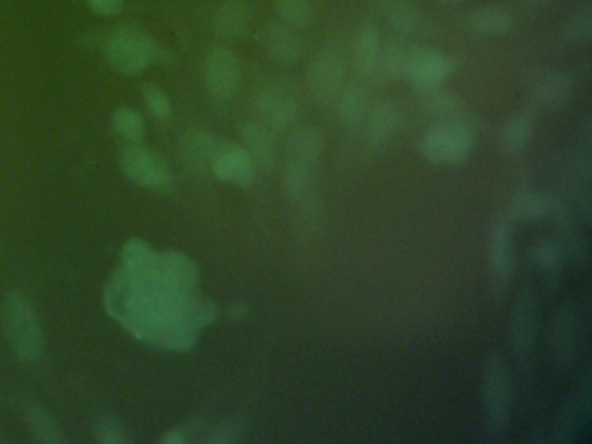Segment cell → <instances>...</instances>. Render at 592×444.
<instances>
[{
	"label": "cell",
	"mask_w": 592,
	"mask_h": 444,
	"mask_svg": "<svg viewBox=\"0 0 592 444\" xmlns=\"http://www.w3.org/2000/svg\"><path fill=\"white\" fill-rule=\"evenodd\" d=\"M324 145V134L317 127L297 128L288 140L284 173L285 192L296 204L308 200Z\"/></svg>",
	"instance_id": "1"
},
{
	"label": "cell",
	"mask_w": 592,
	"mask_h": 444,
	"mask_svg": "<svg viewBox=\"0 0 592 444\" xmlns=\"http://www.w3.org/2000/svg\"><path fill=\"white\" fill-rule=\"evenodd\" d=\"M2 323L14 357L23 364L41 360L42 330L32 302L21 292H11L2 306Z\"/></svg>",
	"instance_id": "2"
},
{
	"label": "cell",
	"mask_w": 592,
	"mask_h": 444,
	"mask_svg": "<svg viewBox=\"0 0 592 444\" xmlns=\"http://www.w3.org/2000/svg\"><path fill=\"white\" fill-rule=\"evenodd\" d=\"M104 58L110 66L124 75H140L150 64L165 60V51L159 42L143 30L124 27L109 37L104 44Z\"/></svg>",
	"instance_id": "3"
},
{
	"label": "cell",
	"mask_w": 592,
	"mask_h": 444,
	"mask_svg": "<svg viewBox=\"0 0 592 444\" xmlns=\"http://www.w3.org/2000/svg\"><path fill=\"white\" fill-rule=\"evenodd\" d=\"M484 422L493 440L504 436L512 415V379L501 352H490L483 372Z\"/></svg>",
	"instance_id": "4"
},
{
	"label": "cell",
	"mask_w": 592,
	"mask_h": 444,
	"mask_svg": "<svg viewBox=\"0 0 592 444\" xmlns=\"http://www.w3.org/2000/svg\"><path fill=\"white\" fill-rule=\"evenodd\" d=\"M122 173L134 185L155 193H167L173 189L174 177L167 162L155 149L143 145H131L122 149Z\"/></svg>",
	"instance_id": "5"
},
{
	"label": "cell",
	"mask_w": 592,
	"mask_h": 444,
	"mask_svg": "<svg viewBox=\"0 0 592 444\" xmlns=\"http://www.w3.org/2000/svg\"><path fill=\"white\" fill-rule=\"evenodd\" d=\"M346 76L345 51L336 42L321 45L308 69V91L318 104L333 103Z\"/></svg>",
	"instance_id": "6"
},
{
	"label": "cell",
	"mask_w": 592,
	"mask_h": 444,
	"mask_svg": "<svg viewBox=\"0 0 592 444\" xmlns=\"http://www.w3.org/2000/svg\"><path fill=\"white\" fill-rule=\"evenodd\" d=\"M472 148H474V131L452 124H438L429 128L419 145L426 161L447 165L468 161Z\"/></svg>",
	"instance_id": "7"
},
{
	"label": "cell",
	"mask_w": 592,
	"mask_h": 444,
	"mask_svg": "<svg viewBox=\"0 0 592 444\" xmlns=\"http://www.w3.org/2000/svg\"><path fill=\"white\" fill-rule=\"evenodd\" d=\"M420 109L440 121V124L462 125L477 133L481 127V118L477 110H472L459 94L445 85L437 87L416 89Z\"/></svg>",
	"instance_id": "8"
},
{
	"label": "cell",
	"mask_w": 592,
	"mask_h": 444,
	"mask_svg": "<svg viewBox=\"0 0 592 444\" xmlns=\"http://www.w3.org/2000/svg\"><path fill=\"white\" fill-rule=\"evenodd\" d=\"M257 121L272 131L282 133L290 125L296 124L299 115V104L294 94L278 82H268L263 85L254 97Z\"/></svg>",
	"instance_id": "9"
},
{
	"label": "cell",
	"mask_w": 592,
	"mask_h": 444,
	"mask_svg": "<svg viewBox=\"0 0 592 444\" xmlns=\"http://www.w3.org/2000/svg\"><path fill=\"white\" fill-rule=\"evenodd\" d=\"M457 61L437 49L412 48L405 76L416 89L445 85L456 73Z\"/></svg>",
	"instance_id": "10"
},
{
	"label": "cell",
	"mask_w": 592,
	"mask_h": 444,
	"mask_svg": "<svg viewBox=\"0 0 592 444\" xmlns=\"http://www.w3.org/2000/svg\"><path fill=\"white\" fill-rule=\"evenodd\" d=\"M241 60L232 49L216 48L208 52L204 66V82L208 93L220 101L232 100L241 87Z\"/></svg>",
	"instance_id": "11"
},
{
	"label": "cell",
	"mask_w": 592,
	"mask_h": 444,
	"mask_svg": "<svg viewBox=\"0 0 592 444\" xmlns=\"http://www.w3.org/2000/svg\"><path fill=\"white\" fill-rule=\"evenodd\" d=\"M489 268L492 289L496 293H504L511 283L514 268H517V252L514 238L508 220L499 219L492 226L489 244Z\"/></svg>",
	"instance_id": "12"
},
{
	"label": "cell",
	"mask_w": 592,
	"mask_h": 444,
	"mask_svg": "<svg viewBox=\"0 0 592 444\" xmlns=\"http://www.w3.org/2000/svg\"><path fill=\"white\" fill-rule=\"evenodd\" d=\"M153 280L164 285L165 289L173 290V292L196 293L198 285H201V272L195 260L186 254L177 252V250H164L159 252L156 259V272Z\"/></svg>",
	"instance_id": "13"
},
{
	"label": "cell",
	"mask_w": 592,
	"mask_h": 444,
	"mask_svg": "<svg viewBox=\"0 0 592 444\" xmlns=\"http://www.w3.org/2000/svg\"><path fill=\"white\" fill-rule=\"evenodd\" d=\"M257 44L278 64L297 63L305 52L299 33L284 21H266L257 32Z\"/></svg>",
	"instance_id": "14"
},
{
	"label": "cell",
	"mask_w": 592,
	"mask_h": 444,
	"mask_svg": "<svg viewBox=\"0 0 592 444\" xmlns=\"http://www.w3.org/2000/svg\"><path fill=\"white\" fill-rule=\"evenodd\" d=\"M211 171L217 179L236 188H247L253 185L254 176H256V167L244 146L221 143V141L211 162Z\"/></svg>",
	"instance_id": "15"
},
{
	"label": "cell",
	"mask_w": 592,
	"mask_h": 444,
	"mask_svg": "<svg viewBox=\"0 0 592 444\" xmlns=\"http://www.w3.org/2000/svg\"><path fill=\"white\" fill-rule=\"evenodd\" d=\"M573 93V82L569 73L548 70L539 73L530 84V104L535 110L557 112L569 103Z\"/></svg>",
	"instance_id": "16"
},
{
	"label": "cell",
	"mask_w": 592,
	"mask_h": 444,
	"mask_svg": "<svg viewBox=\"0 0 592 444\" xmlns=\"http://www.w3.org/2000/svg\"><path fill=\"white\" fill-rule=\"evenodd\" d=\"M509 339L514 357L520 360L530 357L535 341V300L530 290H521L514 300L509 323Z\"/></svg>",
	"instance_id": "17"
},
{
	"label": "cell",
	"mask_w": 592,
	"mask_h": 444,
	"mask_svg": "<svg viewBox=\"0 0 592 444\" xmlns=\"http://www.w3.org/2000/svg\"><path fill=\"white\" fill-rule=\"evenodd\" d=\"M365 140L374 148H380L400 133L404 125V113L391 101H379L368 109L365 116Z\"/></svg>",
	"instance_id": "18"
},
{
	"label": "cell",
	"mask_w": 592,
	"mask_h": 444,
	"mask_svg": "<svg viewBox=\"0 0 592 444\" xmlns=\"http://www.w3.org/2000/svg\"><path fill=\"white\" fill-rule=\"evenodd\" d=\"M374 8L389 27L404 35H420L428 29L425 14L409 0H374Z\"/></svg>",
	"instance_id": "19"
},
{
	"label": "cell",
	"mask_w": 592,
	"mask_h": 444,
	"mask_svg": "<svg viewBox=\"0 0 592 444\" xmlns=\"http://www.w3.org/2000/svg\"><path fill=\"white\" fill-rule=\"evenodd\" d=\"M241 140L256 171L272 173L275 167V143L272 131L259 121H248L242 124Z\"/></svg>",
	"instance_id": "20"
},
{
	"label": "cell",
	"mask_w": 592,
	"mask_h": 444,
	"mask_svg": "<svg viewBox=\"0 0 592 444\" xmlns=\"http://www.w3.org/2000/svg\"><path fill=\"white\" fill-rule=\"evenodd\" d=\"M253 23V9L245 0H226L214 14L213 29L223 41H241Z\"/></svg>",
	"instance_id": "21"
},
{
	"label": "cell",
	"mask_w": 592,
	"mask_h": 444,
	"mask_svg": "<svg viewBox=\"0 0 592 444\" xmlns=\"http://www.w3.org/2000/svg\"><path fill=\"white\" fill-rule=\"evenodd\" d=\"M575 317L570 306L558 309L551 324V349L554 361L561 369H570L575 358Z\"/></svg>",
	"instance_id": "22"
},
{
	"label": "cell",
	"mask_w": 592,
	"mask_h": 444,
	"mask_svg": "<svg viewBox=\"0 0 592 444\" xmlns=\"http://www.w3.org/2000/svg\"><path fill=\"white\" fill-rule=\"evenodd\" d=\"M380 41L379 30L370 23H361L353 35L351 63L353 69L364 79H370L379 60Z\"/></svg>",
	"instance_id": "23"
},
{
	"label": "cell",
	"mask_w": 592,
	"mask_h": 444,
	"mask_svg": "<svg viewBox=\"0 0 592 444\" xmlns=\"http://www.w3.org/2000/svg\"><path fill=\"white\" fill-rule=\"evenodd\" d=\"M468 29L481 37H504L514 32L517 20L504 6H483L471 12Z\"/></svg>",
	"instance_id": "24"
},
{
	"label": "cell",
	"mask_w": 592,
	"mask_h": 444,
	"mask_svg": "<svg viewBox=\"0 0 592 444\" xmlns=\"http://www.w3.org/2000/svg\"><path fill=\"white\" fill-rule=\"evenodd\" d=\"M412 45L404 39H391L380 45L379 60L372 79L379 82H395L405 76Z\"/></svg>",
	"instance_id": "25"
},
{
	"label": "cell",
	"mask_w": 592,
	"mask_h": 444,
	"mask_svg": "<svg viewBox=\"0 0 592 444\" xmlns=\"http://www.w3.org/2000/svg\"><path fill=\"white\" fill-rule=\"evenodd\" d=\"M156 259H159V252H155L141 238H131L122 248V268L141 283L155 278Z\"/></svg>",
	"instance_id": "26"
},
{
	"label": "cell",
	"mask_w": 592,
	"mask_h": 444,
	"mask_svg": "<svg viewBox=\"0 0 592 444\" xmlns=\"http://www.w3.org/2000/svg\"><path fill=\"white\" fill-rule=\"evenodd\" d=\"M589 401H591V397H589V384H585V388H582L558 413L557 422L552 427V441L569 443L572 440L582 413L588 412Z\"/></svg>",
	"instance_id": "27"
},
{
	"label": "cell",
	"mask_w": 592,
	"mask_h": 444,
	"mask_svg": "<svg viewBox=\"0 0 592 444\" xmlns=\"http://www.w3.org/2000/svg\"><path fill=\"white\" fill-rule=\"evenodd\" d=\"M533 134V116L530 112H518L502 125L501 146L508 155H520L529 146Z\"/></svg>",
	"instance_id": "28"
},
{
	"label": "cell",
	"mask_w": 592,
	"mask_h": 444,
	"mask_svg": "<svg viewBox=\"0 0 592 444\" xmlns=\"http://www.w3.org/2000/svg\"><path fill=\"white\" fill-rule=\"evenodd\" d=\"M337 96H339L337 116H339L340 124H345L346 127H360L370 109L367 91L360 85H351L340 91Z\"/></svg>",
	"instance_id": "29"
},
{
	"label": "cell",
	"mask_w": 592,
	"mask_h": 444,
	"mask_svg": "<svg viewBox=\"0 0 592 444\" xmlns=\"http://www.w3.org/2000/svg\"><path fill=\"white\" fill-rule=\"evenodd\" d=\"M27 424H29L30 434L33 440L42 444H64L63 428L58 424L57 419L44 409L42 404H33L32 409L27 413Z\"/></svg>",
	"instance_id": "30"
},
{
	"label": "cell",
	"mask_w": 592,
	"mask_h": 444,
	"mask_svg": "<svg viewBox=\"0 0 592 444\" xmlns=\"http://www.w3.org/2000/svg\"><path fill=\"white\" fill-rule=\"evenodd\" d=\"M217 145H220V141L213 134L196 131V133L184 137V158L196 171H205V168H211V162H213Z\"/></svg>",
	"instance_id": "31"
},
{
	"label": "cell",
	"mask_w": 592,
	"mask_h": 444,
	"mask_svg": "<svg viewBox=\"0 0 592 444\" xmlns=\"http://www.w3.org/2000/svg\"><path fill=\"white\" fill-rule=\"evenodd\" d=\"M554 210V202L542 193L524 192L512 198L509 204V216L512 219H542Z\"/></svg>",
	"instance_id": "32"
},
{
	"label": "cell",
	"mask_w": 592,
	"mask_h": 444,
	"mask_svg": "<svg viewBox=\"0 0 592 444\" xmlns=\"http://www.w3.org/2000/svg\"><path fill=\"white\" fill-rule=\"evenodd\" d=\"M280 21L294 29H305L312 23L313 9L309 0H273Z\"/></svg>",
	"instance_id": "33"
},
{
	"label": "cell",
	"mask_w": 592,
	"mask_h": 444,
	"mask_svg": "<svg viewBox=\"0 0 592 444\" xmlns=\"http://www.w3.org/2000/svg\"><path fill=\"white\" fill-rule=\"evenodd\" d=\"M112 125L124 140L133 141V143L140 141L144 136V131H146L141 113H137L136 110L127 109V106H121L113 113Z\"/></svg>",
	"instance_id": "34"
},
{
	"label": "cell",
	"mask_w": 592,
	"mask_h": 444,
	"mask_svg": "<svg viewBox=\"0 0 592 444\" xmlns=\"http://www.w3.org/2000/svg\"><path fill=\"white\" fill-rule=\"evenodd\" d=\"M569 33L573 41L588 44L592 37V4L584 2L573 11L569 21Z\"/></svg>",
	"instance_id": "35"
},
{
	"label": "cell",
	"mask_w": 592,
	"mask_h": 444,
	"mask_svg": "<svg viewBox=\"0 0 592 444\" xmlns=\"http://www.w3.org/2000/svg\"><path fill=\"white\" fill-rule=\"evenodd\" d=\"M94 436L103 444H125L129 441L124 425L112 416H101L94 422Z\"/></svg>",
	"instance_id": "36"
},
{
	"label": "cell",
	"mask_w": 592,
	"mask_h": 444,
	"mask_svg": "<svg viewBox=\"0 0 592 444\" xmlns=\"http://www.w3.org/2000/svg\"><path fill=\"white\" fill-rule=\"evenodd\" d=\"M144 103H146V109L150 110L153 116L165 121L173 113V106H171V101H169L167 94L162 91L161 87L156 85H146L143 89Z\"/></svg>",
	"instance_id": "37"
},
{
	"label": "cell",
	"mask_w": 592,
	"mask_h": 444,
	"mask_svg": "<svg viewBox=\"0 0 592 444\" xmlns=\"http://www.w3.org/2000/svg\"><path fill=\"white\" fill-rule=\"evenodd\" d=\"M533 260L539 268L545 269V271H557L561 265L560 248L554 241L541 240L533 248Z\"/></svg>",
	"instance_id": "38"
},
{
	"label": "cell",
	"mask_w": 592,
	"mask_h": 444,
	"mask_svg": "<svg viewBox=\"0 0 592 444\" xmlns=\"http://www.w3.org/2000/svg\"><path fill=\"white\" fill-rule=\"evenodd\" d=\"M85 2L100 17H119L124 9V0H85Z\"/></svg>",
	"instance_id": "39"
},
{
	"label": "cell",
	"mask_w": 592,
	"mask_h": 444,
	"mask_svg": "<svg viewBox=\"0 0 592 444\" xmlns=\"http://www.w3.org/2000/svg\"><path fill=\"white\" fill-rule=\"evenodd\" d=\"M236 434H238V431H236L235 425L221 424L220 427L214 428L213 434L207 437V441L214 444L233 443L236 440Z\"/></svg>",
	"instance_id": "40"
},
{
	"label": "cell",
	"mask_w": 592,
	"mask_h": 444,
	"mask_svg": "<svg viewBox=\"0 0 592 444\" xmlns=\"http://www.w3.org/2000/svg\"><path fill=\"white\" fill-rule=\"evenodd\" d=\"M186 433H184L183 428H171V431H167L165 433V436L162 437L161 443L162 444H184L186 443Z\"/></svg>",
	"instance_id": "41"
},
{
	"label": "cell",
	"mask_w": 592,
	"mask_h": 444,
	"mask_svg": "<svg viewBox=\"0 0 592 444\" xmlns=\"http://www.w3.org/2000/svg\"><path fill=\"white\" fill-rule=\"evenodd\" d=\"M520 2L527 6H544L551 2V0H520Z\"/></svg>",
	"instance_id": "42"
},
{
	"label": "cell",
	"mask_w": 592,
	"mask_h": 444,
	"mask_svg": "<svg viewBox=\"0 0 592 444\" xmlns=\"http://www.w3.org/2000/svg\"><path fill=\"white\" fill-rule=\"evenodd\" d=\"M244 308H235L233 311H229V314H232L233 318H242L244 317Z\"/></svg>",
	"instance_id": "43"
},
{
	"label": "cell",
	"mask_w": 592,
	"mask_h": 444,
	"mask_svg": "<svg viewBox=\"0 0 592 444\" xmlns=\"http://www.w3.org/2000/svg\"><path fill=\"white\" fill-rule=\"evenodd\" d=\"M443 2H460V0H443Z\"/></svg>",
	"instance_id": "44"
}]
</instances>
